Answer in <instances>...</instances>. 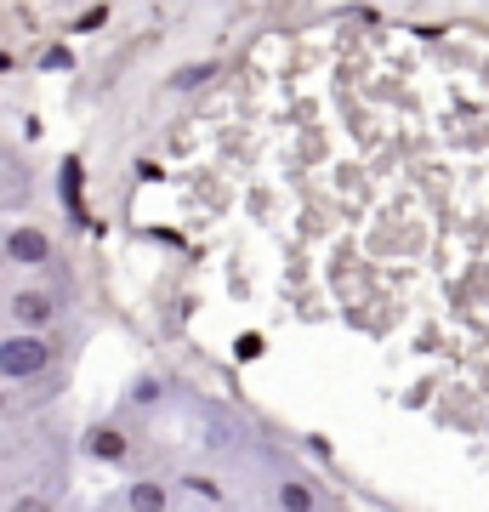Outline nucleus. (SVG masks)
<instances>
[{
  "label": "nucleus",
  "instance_id": "1",
  "mask_svg": "<svg viewBox=\"0 0 489 512\" xmlns=\"http://www.w3.org/2000/svg\"><path fill=\"white\" fill-rule=\"evenodd\" d=\"M52 370V342L23 330V336H6L0 342V382H35Z\"/></svg>",
  "mask_w": 489,
  "mask_h": 512
},
{
  "label": "nucleus",
  "instance_id": "2",
  "mask_svg": "<svg viewBox=\"0 0 489 512\" xmlns=\"http://www.w3.org/2000/svg\"><path fill=\"white\" fill-rule=\"evenodd\" d=\"M12 319L29 325V330H46L57 319V296L52 291H18L12 296Z\"/></svg>",
  "mask_w": 489,
  "mask_h": 512
},
{
  "label": "nucleus",
  "instance_id": "3",
  "mask_svg": "<svg viewBox=\"0 0 489 512\" xmlns=\"http://www.w3.org/2000/svg\"><path fill=\"white\" fill-rule=\"evenodd\" d=\"M6 256H12V262H29V268H40V262H52V239L40 234V228H18V234L6 239Z\"/></svg>",
  "mask_w": 489,
  "mask_h": 512
},
{
  "label": "nucleus",
  "instance_id": "4",
  "mask_svg": "<svg viewBox=\"0 0 489 512\" xmlns=\"http://www.w3.org/2000/svg\"><path fill=\"white\" fill-rule=\"evenodd\" d=\"M268 501H273V507H325V495L308 490V484H279Z\"/></svg>",
  "mask_w": 489,
  "mask_h": 512
},
{
  "label": "nucleus",
  "instance_id": "5",
  "mask_svg": "<svg viewBox=\"0 0 489 512\" xmlns=\"http://www.w3.org/2000/svg\"><path fill=\"white\" fill-rule=\"evenodd\" d=\"M171 495L160 490V484H131L126 495H120V507H165Z\"/></svg>",
  "mask_w": 489,
  "mask_h": 512
},
{
  "label": "nucleus",
  "instance_id": "6",
  "mask_svg": "<svg viewBox=\"0 0 489 512\" xmlns=\"http://www.w3.org/2000/svg\"><path fill=\"white\" fill-rule=\"evenodd\" d=\"M120 450H126V439H120V433H91V456H120Z\"/></svg>",
  "mask_w": 489,
  "mask_h": 512
},
{
  "label": "nucleus",
  "instance_id": "7",
  "mask_svg": "<svg viewBox=\"0 0 489 512\" xmlns=\"http://www.w3.org/2000/svg\"><path fill=\"white\" fill-rule=\"evenodd\" d=\"M160 399H165V387L154 382V376H143V382L131 387V404H160Z\"/></svg>",
  "mask_w": 489,
  "mask_h": 512
}]
</instances>
